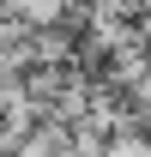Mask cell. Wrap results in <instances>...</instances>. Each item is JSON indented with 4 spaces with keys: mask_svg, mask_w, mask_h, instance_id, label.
<instances>
[{
    "mask_svg": "<svg viewBox=\"0 0 151 157\" xmlns=\"http://www.w3.org/2000/svg\"><path fill=\"white\" fill-rule=\"evenodd\" d=\"M145 145H151V121H145Z\"/></svg>",
    "mask_w": 151,
    "mask_h": 157,
    "instance_id": "cell-4",
    "label": "cell"
},
{
    "mask_svg": "<svg viewBox=\"0 0 151 157\" xmlns=\"http://www.w3.org/2000/svg\"><path fill=\"white\" fill-rule=\"evenodd\" d=\"M103 157H151L145 133H121V139H103Z\"/></svg>",
    "mask_w": 151,
    "mask_h": 157,
    "instance_id": "cell-3",
    "label": "cell"
},
{
    "mask_svg": "<svg viewBox=\"0 0 151 157\" xmlns=\"http://www.w3.org/2000/svg\"><path fill=\"white\" fill-rule=\"evenodd\" d=\"M121 103H127V109H139V115L151 121V60H145V73H139L127 91H121Z\"/></svg>",
    "mask_w": 151,
    "mask_h": 157,
    "instance_id": "cell-2",
    "label": "cell"
},
{
    "mask_svg": "<svg viewBox=\"0 0 151 157\" xmlns=\"http://www.w3.org/2000/svg\"><path fill=\"white\" fill-rule=\"evenodd\" d=\"M24 48H30V67H55V73H73L79 67V55H73V30H30V42H24Z\"/></svg>",
    "mask_w": 151,
    "mask_h": 157,
    "instance_id": "cell-1",
    "label": "cell"
}]
</instances>
